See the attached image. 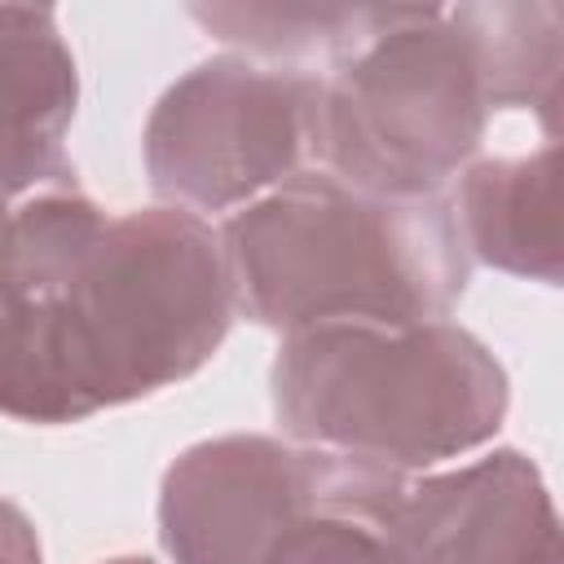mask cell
<instances>
[{
    "label": "cell",
    "mask_w": 564,
    "mask_h": 564,
    "mask_svg": "<svg viewBox=\"0 0 564 564\" xmlns=\"http://www.w3.org/2000/svg\"><path fill=\"white\" fill-rule=\"evenodd\" d=\"M273 419L291 445L436 467L489 445L507 419V370L458 322H326L282 335Z\"/></svg>",
    "instance_id": "obj_2"
},
{
    "label": "cell",
    "mask_w": 564,
    "mask_h": 564,
    "mask_svg": "<svg viewBox=\"0 0 564 564\" xmlns=\"http://www.w3.org/2000/svg\"><path fill=\"white\" fill-rule=\"evenodd\" d=\"M62 300L106 410L203 370L238 313L220 234L181 207L106 216Z\"/></svg>",
    "instance_id": "obj_4"
},
{
    "label": "cell",
    "mask_w": 564,
    "mask_h": 564,
    "mask_svg": "<svg viewBox=\"0 0 564 564\" xmlns=\"http://www.w3.org/2000/svg\"><path fill=\"white\" fill-rule=\"evenodd\" d=\"M401 546L410 564H560V520L542 471L520 449H494L410 480Z\"/></svg>",
    "instance_id": "obj_7"
},
{
    "label": "cell",
    "mask_w": 564,
    "mask_h": 564,
    "mask_svg": "<svg viewBox=\"0 0 564 564\" xmlns=\"http://www.w3.org/2000/svg\"><path fill=\"white\" fill-rule=\"evenodd\" d=\"M322 79L220 53L185 70L145 119V176L159 207L238 212L317 159Z\"/></svg>",
    "instance_id": "obj_5"
},
{
    "label": "cell",
    "mask_w": 564,
    "mask_h": 564,
    "mask_svg": "<svg viewBox=\"0 0 564 564\" xmlns=\"http://www.w3.org/2000/svg\"><path fill=\"white\" fill-rule=\"evenodd\" d=\"M317 449L278 436H212L176 454L159 485V542L172 564H273L304 520Z\"/></svg>",
    "instance_id": "obj_6"
},
{
    "label": "cell",
    "mask_w": 564,
    "mask_h": 564,
    "mask_svg": "<svg viewBox=\"0 0 564 564\" xmlns=\"http://www.w3.org/2000/svg\"><path fill=\"white\" fill-rule=\"evenodd\" d=\"M467 40L489 110H538L555 132L560 62H564V9L551 0H485L445 9Z\"/></svg>",
    "instance_id": "obj_11"
},
{
    "label": "cell",
    "mask_w": 564,
    "mask_h": 564,
    "mask_svg": "<svg viewBox=\"0 0 564 564\" xmlns=\"http://www.w3.org/2000/svg\"><path fill=\"white\" fill-rule=\"evenodd\" d=\"M216 234L234 308L282 335L326 322H449L471 278L445 194L379 198L322 167L238 207Z\"/></svg>",
    "instance_id": "obj_1"
},
{
    "label": "cell",
    "mask_w": 564,
    "mask_h": 564,
    "mask_svg": "<svg viewBox=\"0 0 564 564\" xmlns=\"http://www.w3.org/2000/svg\"><path fill=\"white\" fill-rule=\"evenodd\" d=\"M101 564H154V560H145V555H115V560H101Z\"/></svg>",
    "instance_id": "obj_14"
},
{
    "label": "cell",
    "mask_w": 564,
    "mask_h": 564,
    "mask_svg": "<svg viewBox=\"0 0 564 564\" xmlns=\"http://www.w3.org/2000/svg\"><path fill=\"white\" fill-rule=\"evenodd\" d=\"M405 489L410 476L397 467L317 449L313 502L273 564H410L401 546Z\"/></svg>",
    "instance_id": "obj_10"
},
{
    "label": "cell",
    "mask_w": 564,
    "mask_h": 564,
    "mask_svg": "<svg viewBox=\"0 0 564 564\" xmlns=\"http://www.w3.org/2000/svg\"><path fill=\"white\" fill-rule=\"evenodd\" d=\"M0 564H44L40 560V538L26 511L9 498H0Z\"/></svg>",
    "instance_id": "obj_13"
},
{
    "label": "cell",
    "mask_w": 564,
    "mask_h": 564,
    "mask_svg": "<svg viewBox=\"0 0 564 564\" xmlns=\"http://www.w3.org/2000/svg\"><path fill=\"white\" fill-rule=\"evenodd\" d=\"M79 75L48 4H0V198L75 189L66 128Z\"/></svg>",
    "instance_id": "obj_8"
},
{
    "label": "cell",
    "mask_w": 564,
    "mask_h": 564,
    "mask_svg": "<svg viewBox=\"0 0 564 564\" xmlns=\"http://www.w3.org/2000/svg\"><path fill=\"white\" fill-rule=\"evenodd\" d=\"M489 101L467 53L436 4H397L322 79L317 163L335 181L379 198H432L471 163Z\"/></svg>",
    "instance_id": "obj_3"
},
{
    "label": "cell",
    "mask_w": 564,
    "mask_h": 564,
    "mask_svg": "<svg viewBox=\"0 0 564 564\" xmlns=\"http://www.w3.org/2000/svg\"><path fill=\"white\" fill-rule=\"evenodd\" d=\"M392 13L397 4H189V18L238 57L317 79L379 35Z\"/></svg>",
    "instance_id": "obj_12"
},
{
    "label": "cell",
    "mask_w": 564,
    "mask_h": 564,
    "mask_svg": "<svg viewBox=\"0 0 564 564\" xmlns=\"http://www.w3.org/2000/svg\"><path fill=\"white\" fill-rule=\"evenodd\" d=\"M467 260L489 269L560 282V145L546 141L524 159H476L449 198Z\"/></svg>",
    "instance_id": "obj_9"
}]
</instances>
